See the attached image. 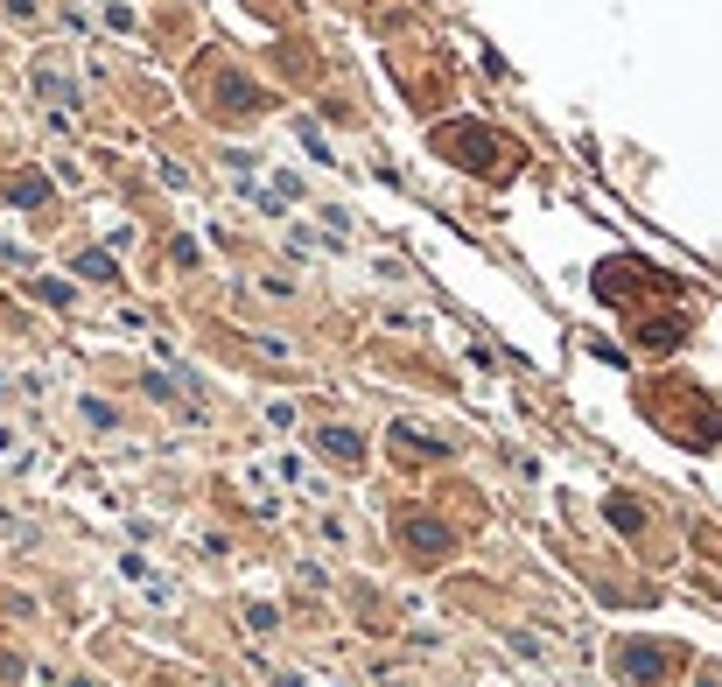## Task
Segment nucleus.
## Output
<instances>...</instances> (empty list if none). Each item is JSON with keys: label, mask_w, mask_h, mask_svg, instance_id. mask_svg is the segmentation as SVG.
Masks as SVG:
<instances>
[{"label": "nucleus", "mask_w": 722, "mask_h": 687, "mask_svg": "<svg viewBox=\"0 0 722 687\" xmlns=\"http://www.w3.org/2000/svg\"><path fill=\"white\" fill-rule=\"evenodd\" d=\"M316 449H330L337 464H358V456H365V443H358L351 428H322V435H316Z\"/></svg>", "instance_id": "f257e3e1"}]
</instances>
